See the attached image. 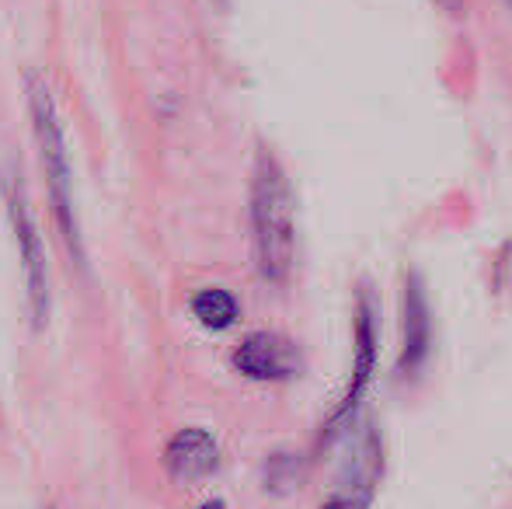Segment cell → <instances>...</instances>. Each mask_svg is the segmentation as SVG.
Here are the masks:
<instances>
[{"label": "cell", "mask_w": 512, "mask_h": 509, "mask_svg": "<svg viewBox=\"0 0 512 509\" xmlns=\"http://www.w3.org/2000/svg\"><path fill=\"white\" fill-rule=\"evenodd\" d=\"M25 102H28V123H32L35 133V147H39L42 178H46V196L56 220V234L63 238L70 255L81 258V227H77V210H74V171H70L67 136H63L53 91H49V84L35 70L25 74Z\"/></svg>", "instance_id": "cell-1"}, {"label": "cell", "mask_w": 512, "mask_h": 509, "mask_svg": "<svg viewBox=\"0 0 512 509\" xmlns=\"http://www.w3.org/2000/svg\"><path fill=\"white\" fill-rule=\"evenodd\" d=\"M251 238L265 283H286L293 272L297 231H293V189L269 150H258L251 171Z\"/></svg>", "instance_id": "cell-2"}, {"label": "cell", "mask_w": 512, "mask_h": 509, "mask_svg": "<svg viewBox=\"0 0 512 509\" xmlns=\"http://www.w3.org/2000/svg\"><path fill=\"white\" fill-rule=\"evenodd\" d=\"M4 196H7V217L14 227V241H18L21 255V276H25V300H28V321L35 332H42L49 321V269H46V248H42L39 224L32 217V206L25 199V185L18 175L4 178Z\"/></svg>", "instance_id": "cell-3"}, {"label": "cell", "mask_w": 512, "mask_h": 509, "mask_svg": "<svg viewBox=\"0 0 512 509\" xmlns=\"http://www.w3.org/2000/svg\"><path fill=\"white\" fill-rule=\"evenodd\" d=\"M234 367L237 374H244L248 381H290L300 370V349L293 346V339H286L283 332H262L248 335L241 346L234 349Z\"/></svg>", "instance_id": "cell-4"}, {"label": "cell", "mask_w": 512, "mask_h": 509, "mask_svg": "<svg viewBox=\"0 0 512 509\" xmlns=\"http://www.w3.org/2000/svg\"><path fill=\"white\" fill-rule=\"evenodd\" d=\"M432 346V314L429 297L418 279V272H408L405 286H401V356H398V374L415 377L422 363L429 360Z\"/></svg>", "instance_id": "cell-5"}, {"label": "cell", "mask_w": 512, "mask_h": 509, "mask_svg": "<svg viewBox=\"0 0 512 509\" xmlns=\"http://www.w3.org/2000/svg\"><path fill=\"white\" fill-rule=\"evenodd\" d=\"M373 363H377V314H373V300L370 290L363 286L359 293V307H356V363H352V381L345 391V401L338 405L335 419H331V433H335L338 422H345L352 415V408L359 405L366 384L373 377Z\"/></svg>", "instance_id": "cell-6"}, {"label": "cell", "mask_w": 512, "mask_h": 509, "mask_svg": "<svg viewBox=\"0 0 512 509\" xmlns=\"http://www.w3.org/2000/svg\"><path fill=\"white\" fill-rule=\"evenodd\" d=\"M164 464H168L171 478L178 482H199V478L213 475L216 464H220V447L206 429H182V433L171 436L168 450H164Z\"/></svg>", "instance_id": "cell-7"}, {"label": "cell", "mask_w": 512, "mask_h": 509, "mask_svg": "<svg viewBox=\"0 0 512 509\" xmlns=\"http://www.w3.org/2000/svg\"><path fill=\"white\" fill-rule=\"evenodd\" d=\"M192 314H196L199 325L209 328V332H227L241 318V304H237L234 293L220 290V286H206V290H199L192 297Z\"/></svg>", "instance_id": "cell-8"}, {"label": "cell", "mask_w": 512, "mask_h": 509, "mask_svg": "<svg viewBox=\"0 0 512 509\" xmlns=\"http://www.w3.org/2000/svg\"><path fill=\"white\" fill-rule=\"evenodd\" d=\"M377 475H380V468L363 471L352 489L335 492V496H331L321 509H366V506H370V499H373V482H377Z\"/></svg>", "instance_id": "cell-9"}, {"label": "cell", "mask_w": 512, "mask_h": 509, "mask_svg": "<svg viewBox=\"0 0 512 509\" xmlns=\"http://www.w3.org/2000/svg\"><path fill=\"white\" fill-rule=\"evenodd\" d=\"M199 509H227V506H223L220 499H213V503H206V506H199Z\"/></svg>", "instance_id": "cell-10"}]
</instances>
